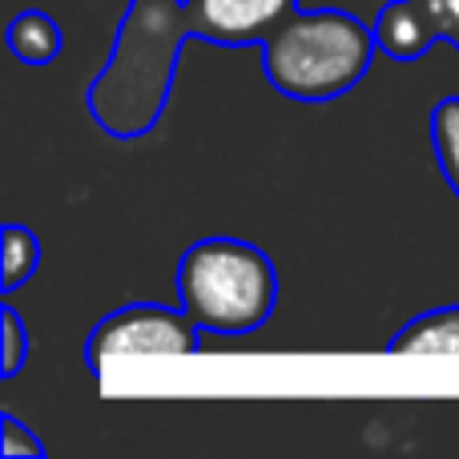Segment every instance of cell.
I'll list each match as a JSON object with an SVG mask.
<instances>
[{
    "label": "cell",
    "mask_w": 459,
    "mask_h": 459,
    "mask_svg": "<svg viewBox=\"0 0 459 459\" xmlns=\"http://www.w3.org/2000/svg\"><path fill=\"white\" fill-rule=\"evenodd\" d=\"M186 37H194L186 0H129L109 61L85 93L89 117L109 137L134 142L161 121Z\"/></svg>",
    "instance_id": "obj_1"
},
{
    "label": "cell",
    "mask_w": 459,
    "mask_h": 459,
    "mask_svg": "<svg viewBox=\"0 0 459 459\" xmlns=\"http://www.w3.org/2000/svg\"><path fill=\"white\" fill-rule=\"evenodd\" d=\"M375 48V29L359 16L323 8L286 16L262 40V65L278 93L294 101H331L367 77Z\"/></svg>",
    "instance_id": "obj_2"
},
{
    "label": "cell",
    "mask_w": 459,
    "mask_h": 459,
    "mask_svg": "<svg viewBox=\"0 0 459 459\" xmlns=\"http://www.w3.org/2000/svg\"><path fill=\"white\" fill-rule=\"evenodd\" d=\"M278 274L266 250L238 238H202L178 262V307L210 334L242 339L270 318Z\"/></svg>",
    "instance_id": "obj_3"
},
{
    "label": "cell",
    "mask_w": 459,
    "mask_h": 459,
    "mask_svg": "<svg viewBox=\"0 0 459 459\" xmlns=\"http://www.w3.org/2000/svg\"><path fill=\"white\" fill-rule=\"evenodd\" d=\"M202 326L186 310L153 307V302H134L89 331L85 363L89 371H101L109 359H142V355H198Z\"/></svg>",
    "instance_id": "obj_4"
},
{
    "label": "cell",
    "mask_w": 459,
    "mask_h": 459,
    "mask_svg": "<svg viewBox=\"0 0 459 459\" xmlns=\"http://www.w3.org/2000/svg\"><path fill=\"white\" fill-rule=\"evenodd\" d=\"M294 13L299 0H186L190 32L222 48L262 45Z\"/></svg>",
    "instance_id": "obj_5"
},
{
    "label": "cell",
    "mask_w": 459,
    "mask_h": 459,
    "mask_svg": "<svg viewBox=\"0 0 459 459\" xmlns=\"http://www.w3.org/2000/svg\"><path fill=\"white\" fill-rule=\"evenodd\" d=\"M375 40L395 61H420L423 53H431V45L444 40V29L420 0H391L375 21Z\"/></svg>",
    "instance_id": "obj_6"
},
{
    "label": "cell",
    "mask_w": 459,
    "mask_h": 459,
    "mask_svg": "<svg viewBox=\"0 0 459 459\" xmlns=\"http://www.w3.org/2000/svg\"><path fill=\"white\" fill-rule=\"evenodd\" d=\"M391 355H459V307H439L411 318L391 339Z\"/></svg>",
    "instance_id": "obj_7"
},
{
    "label": "cell",
    "mask_w": 459,
    "mask_h": 459,
    "mask_svg": "<svg viewBox=\"0 0 459 459\" xmlns=\"http://www.w3.org/2000/svg\"><path fill=\"white\" fill-rule=\"evenodd\" d=\"M8 48L24 65H48L61 53V24L40 8H29V13L13 16V24H8Z\"/></svg>",
    "instance_id": "obj_8"
},
{
    "label": "cell",
    "mask_w": 459,
    "mask_h": 459,
    "mask_svg": "<svg viewBox=\"0 0 459 459\" xmlns=\"http://www.w3.org/2000/svg\"><path fill=\"white\" fill-rule=\"evenodd\" d=\"M431 145L444 182L459 194V97H444L431 113Z\"/></svg>",
    "instance_id": "obj_9"
},
{
    "label": "cell",
    "mask_w": 459,
    "mask_h": 459,
    "mask_svg": "<svg viewBox=\"0 0 459 459\" xmlns=\"http://www.w3.org/2000/svg\"><path fill=\"white\" fill-rule=\"evenodd\" d=\"M40 266V242L32 230L24 226H4V266H0V286L13 294L21 282H29Z\"/></svg>",
    "instance_id": "obj_10"
},
{
    "label": "cell",
    "mask_w": 459,
    "mask_h": 459,
    "mask_svg": "<svg viewBox=\"0 0 459 459\" xmlns=\"http://www.w3.org/2000/svg\"><path fill=\"white\" fill-rule=\"evenodd\" d=\"M0 326H4V363H0V375L4 379H13L16 371L24 367V355H29V334H24V318L16 315L13 302H4V310H0Z\"/></svg>",
    "instance_id": "obj_11"
},
{
    "label": "cell",
    "mask_w": 459,
    "mask_h": 459,
    "mask_svg": "<svg viewBox=\"0 0 459 459\" xmlns=\"http://www.w3.org/2000/svg\"><path fill=\"white\" fill-rule=\"evenodd\" d=\"M0 455L4 459H21V455H45V444H40L32 431H24V423L16 415H0Z\"/></svg>",
    "instance_id": "obj_12"
},
{
    "label": "cell",
    "mask_w": 459,
    "mask_h": 459,
    "mask_svg": "<svg viewBox=\"0 0 459 459\" xmlns=\"http://www.w3.org/2000/svg\"><path fill=\"white\" fill-rule=\"evenodd\" d=\"M420 4L436 16V24L444 29V40L452 45L459 37V0H420Z\"/></svg>",
    "instance_id": "obj_13"
},
{
    "label": "cell",
    "mask_w": 459,
    "mask_h": 459,
    "mask_svg": "<svg viewBox=\"0 0 459 459\" xmlns=\"http://www.w3.org/2000/svg\"><path fill=\"white\" fill-rule=\"evenodd\" d=\"M452 45H455V48H459V37H455V40H452Z\"/></svg>",
    "instance_id": "obj_14"
}]
</instances>
